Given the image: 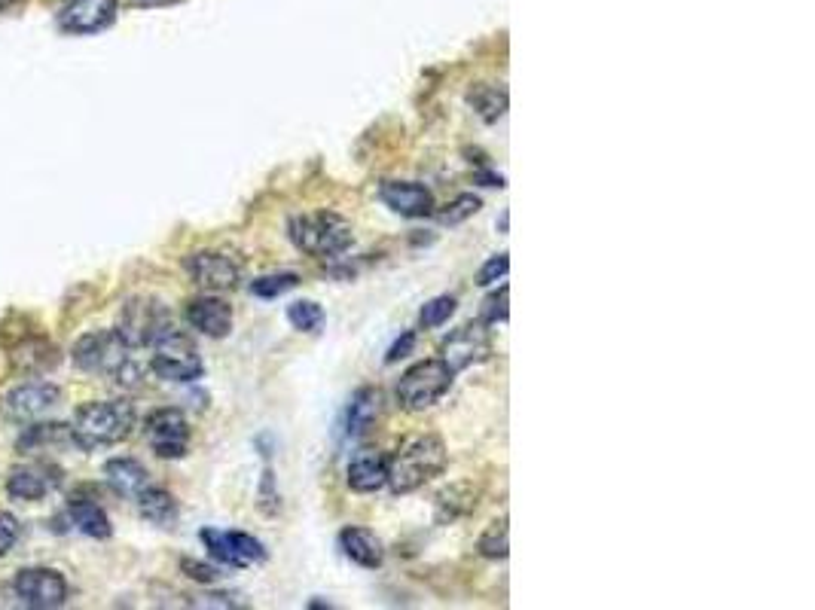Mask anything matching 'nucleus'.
Returning <instances> with one entry per match:
<instances>
[{
    "label": "nucleus",
    "instance_id": "nucleus-26",
    "mask_svg": "<svg viewBox=\"0 0 815 610\" xmlns=\"http://www.w3.org/2000/svg\"><path fill=\"white\" fill-rule=\"evenodd\" d=\"M13 366L25 373H43L49 366H55V348L46 339H28L16 354H13Z\"/></svg>",
    "mask_w": 815,
    "mask_h": 610
},
{
    "label": "nucleus",
    "instance_id": "nucleus-27",
    "mask_svg": "<svg viewBox=\"0 0 815 610\" xmlns=\"http://www.w3.org/2000/svg\"><path fill=\"white\" fill-rule=\"evenodd\" d=\"M477 549H480V556H486V559H507L510 556V528H507V519L492 522L480 534Z\"/></svg>",
    "mask_w": 815,
    "mask_h": 610
},
{
    "label": "nucleus",
    "instance_id": "nucleus-38",
    "mask_svg": "<svg viewBox=\"0 0 815 610\" xmlns=\"http://www.w3.org/2000/svg\"><path fill=\"white\" fill-rule=\"evenodd\" d=\"M16 4V0H0V10H10Z\"/></svg>",
    "mask_w": 815,
    "mask_h": 610
},
{
    "label": "nucleus",
    "instance_id": "nucleus-14",
    "mask_svg": "<svg viewBox=\"0 0 815 610\" xmlns=\"http://www.w3.org/2000/svg\"><path fill=\"white\" fill-rule=\"evenodd\" d=\"M58 400H62V391H58L52 382H25L4 397V412H7V418L28 424V421H37L40 415H46L49 409H55Z\"/></svg>",
    "mask_w": 815,
    "mask_h": 610
},
{
    "label": "nucleus",
    "instance_id": "nucleus-11",
    "mask_svg": "<svg viewBox=\"0 0 815 610\" xmlns=\"http://www.w3.org/2000/svg\"><path fill=\"white\" fill-rule=\"evenodd\" d=\"M184 269L193 278V284L202 287L205 293L236 290L242 281V263L229 254H220V251H199L184 260Z\"/></svg>",
    "mask_w": 815,
    "mask_h": 610
},
{
    "label": "nucleus",
    "instance_id": "nucleus-20",
    "mask_svg": "<svg viewBox=\"0 0 815 610\" xmlns=\"http://www.w3.org/2000/svg\"><path fill=\"white\" fill-rule=\"evenodd\" d=\"M104 479H107V485L113 488L116 495H120V498H132V501L150 485L147 467L141 461H135V458H113V461H107L104 464Z\"/></svg>",
    "mask_w": 815,
    "mask_h": 610
},
{
    "label": "nucleus",
    "instance_id": "nucleus-9",
    "mask_svg": "<svg viewBox=\"0 0 815 610\" xmlns=\"http://www.w3.org/2000/svg\"><path fill=\"white\" fill-rule=\"evenodd\" d=\"M171 324H174V318L159 299H144L141 296V299H129L123 305L120 327H116V333H120L132 348H144Z\"/></svg>",
    "mask_w": 815,
    "mask_h": 610
},
{
    "label": "nucleus",
    "instance_id": "nucleus-37",
    "mask_svg": "<svg viewBox=\"0 0 815 610\" xmlns=\"http://www.w3.org/2000/svg\"><path fill=\"white\" fill-rule=\"evenodd\" d=\"M138 7H174L181 4V0H135Z\"/></svg>",
    "mask_w": 815,
    "mask_h": 610
},
{
    "label": "nucleus",
    "instance_id": "nucleus-28",
    "mask_svg": "<svg viewBox=\"0 0 815 610\" xmlns=\"http://www.w3.org/2000/svg\"><path fill=\"white\" fill-rule=\"evenodd\" d=\"M287 321L300 333H318L324 327V309L312 299H300L287 309Z\"/></svg>",
    "mask_w": 815,
    "mask_h": 610
},
{
    "label": "nucleus",
    "instance_id": "nucleus-5",
    "mask_svg": "<svg viewBox=\"0 0 815 610\" xmlns=\"http://www.w3.org/2000/svg\"><path fill=\"white\" fill-rule=\"evenodd\" d=\"M150 370L165 379V382H196L205 373V363L199 357L196 342L178 330V327H165L153 342H150Z\"/></svg>",
    "mask_w": 815,
    "mask_h": 610
},
{
    "label": "nucleus",
    "instance_id": "nucleus-3",
    "mask_svg": "<svg viewBox=\"0 0 815 610\" xmlns=\"http://www.w3.org/2000/svg\"><path fill=\"white\" fill-rule=\"evenodd\" d=\"M135 406L129 400H95L77 409L74 415V443L86 452L107 449L123 443L135 427Z\"/></svg>",
    "mask_w": 815,
    "mask_h": 610
},
{
    "label": "nucleus",
    "instance_id": "nucleus-8",
    "mask_svg": "<svg viewBox=\"0 0 815 610\" xmlns=\"http://www.w3.org/2000/svg\"><path fill=\"white\" fill-rule=\"evenodd\" d=\"M199 540L205 543L208 556L226 568H254L266 562V546L245 531H220V528H202Z\"/></svg>",
    "mask_w": 815,
    "mask_h": 610
},
{
    "label": "nucleus",
    "instance_id": "nucleus-30",
    "mask_svg": "<svg viewBox=\"0 0 815 610\" xmlns=\"http://www.w3.org/2000/svg\"><path fill=\"white\" fill-rule=\"evenodd\" d=\"M300 284V275L294 272H278V275H263L257 281H251V293L260 299H278L284 293H290Z\"/></svg>",
    "mask_w": 815,
    "mask_h": 610
},
{
    "label": "nucleus",
    "instance_id": "nucleus-32",
    "mask_svg": "<svg viewBox=\"0 0 815 610\" xmlns=\"http://www.w3.org/2000/svg\"><path fill=\"white\" fill-rule=\"evenodd\" d=\"M507 302H510V290H507V287L489 293L486 302H483V321H486V324H504L507 315H510V305H507Z\"/></svg>",
    "mask_w": 815,
    "mask_h": 610
},
{
    "label": "nucleus",
    "instance_id": "nucleus-16",
    "mask_svg": "<svg viewBox=\"0 0 815 610\" xmlns=\"http://www.w3.org/2000/svg\"><path fill=\"white\" fill-rule=\"evenodd\" d=\"M187 324L208 339H223L232 330V309L217 296H196L187 305Z\"/></svg>",
    "mask_w": 815,
    "mask_h": 610
},
{
    "label": "nucleus",
    "instance_id": "nucleus-17",
    "mask_svg": "<svg viewBox=\"0 0 815 610\" xmlns=\"http://www.w3.org/2000/svg\"><path fill=\"white\" fill-rule=\"evenodd\" d=\"M388 485V455L376 449H361L348 461V488L358 495H373Z\"/></svg>",
    "mask_w": 815,
    "mask_h": 610
},
{
    "label": "nucleus",
    "instance_id": "nucleus-7",
    "mask_svg": "<svg viewBox=\"0 0 815 610\" xmlns=\"http://www.w3.org/2000/svg\"><path fill=\"white\" fill-rule=\"evenodd\" d=\"M492 354H495V342H492V330H489L486 321L461 324L440 345V360L449 366L452 373H461V370H468V366L486 363Z\"/></svg>",
    "mask_w": 815,
    "mask_h": 610
},
{
    "label": "nucleus",
    "instance_id": "nucleus-2",
    "mask_svg": "<svg viewBox=\"0 0 815 610\" xmlns=\"http://www.w3.org/2000/svg\"><path fill=\"white\" fill-rule=\"evenodd\" d=\"M449 464L446 443L437 434H419L406 440L388 458V488L394 495H410L440 476Z\"/></svg>",
    "mask_w": 815,
    "mask_h": 610
},
{
    "label": "nucleus",
    "instance_id": "nucleus-15",
    "mask_svg": "<svg viewBox=\"0 0 815 610\" xmlns=\"http://www.w3.org/2000/svg\"><path fill=\"white\" fill-rule=\"evenodd\" d=\"M116 22V0H71V4L58 13V28L65 34H98Z\"/></svg>",
    "mask_w": 815,
    "mask_h": 610
},
{
    "label": "nucleus",
    "instance_id": "nucleus-24",
    "mask_svg": "<svg viewBox=\"0 0 815 610\" xmlns=\"http://www.w3.org/2000/svg\"><path fill=\"white\" fill-rule=\"evenodd\" d=\"M68 516H71L74 528L83 531L86 537L107 540L110 531H113L107 513H104L95 501H89V498H71V501H68Z\"/></svg>",
    "mask_w": 815,
    "mask_h": 610
},
{
    "label": "nucleus",
    "instance_id": "nucleus-29",
    "mask_svg": "<svg viewBox=\"0 0 815 610\" xmlns=\"http://www.w3.org/2000/svg\"><path fill=\"white\" fill-rule=\"evenodd\" d=\"M480 208H483V202L474 193H461V196H455L449 205H443L437 211V223L440 226H461L464 220H471Z\"/></svg>",
    "mask_w": 815,
    "mask_h": 610
},
{
    "label": "nucleus",
    "instance_id": "nucleus-31",
    "mask_svg": "<svg viewBox=\"0 0 815 610\" xmlns=\"http://www.w3.org/2000/svg\"><path fill=\"white\" fill-rule=\"evenodd\" d=\"M455 305H458L455 296H437V299L425 302V309H422V315H419L422 327H425V330L443 327V324L455 315Z\"/></svg>",
    "mask_w": 815,
    "mask_h": 610
},
{
    "label": "nucleus",
    "instance_id": "nucleus-19",
    "mask_svg": "<svg viewBox=\"0 0 815 610\" xmlns=\"http://www.w3.org/2000/svg\"><path fill=\"white\" fill-rule=\"evenodd\" d=\"M339 549L348 562H355L361 568H379L385 562V546L370 528H342L339 531Z\"/></svg>",
    "mask_w": 815,
    "mask_h": 610
},
{
    "label": "nucleus",
    "instance_id": "nucleus-4",
    "mask_svg": "<svg viewBox=\"0 0 815 610\" xmlns=\"http://www.w3.org/2000/svg\"><path fill=\"white\" fill-rule=\"evenodd\" d=\"M287 235L294 241V248L309 254V257H339L352 248L355 229L345 217L333 211H318V214H297L287 223Z\"/></svg>",
    "mask_w": 815,
    "mask_h": 610
},
{
    "label": "nucleus",
    "instance_id": "nucleus-22",
    "mask_svg": "<svg viewBox=\"0 0 815 610\" xmlns=\"http://www.w3.org/2000/svg\"><path fill=\"white\" fill-rule=\"evenodd\" d=\"M135 501H138L141 516L147 522L159 525V528H171L174 522H178V501H174V495L168 492V488L147 485Z\"/></svg>",
    "mask_w": 815,
    "mask_h": 610
},
{
    "label": "nucleus",
    "instance_id": "nucleus-34",
    "mask_svg": "<svg viewBox=\"0 0 815 610\" xmlns=\"http://www.w3.org/2000/svg\"><path fill=\"white\" fill-rule=\"evenodd\" d=\"M19 537V522L10 513H0V556H7Z\"/></svg>",
    "mask_w": 815,
    "mask_h": 610
},
{
    "label": "nucleus",
    "instance_id": "nucleus-33",
    "mask_svg": "<svg viewBox=\"0 0 815 610\" xmlns=\"http://www.w3.org/2000/svg\"><path fill=\"white\" fill-rule=\"evenodd\" d=\"M507 269H510V260H507V254H495L480 272H477V284L480 287H489V284H495L498 278H504L507 275Z\"/></svg>",
    "mask_w": 815,
    "mask_h": 610
},
{
    "label": "nucleus",
    "instance_id": "nucleus-6",
    "mask_svg": "<svg viewBox=\"0 0 815 610\" xmlns=\"http://www.w3.org/2000/svg\"><path fill=\"white\" fill-rule=\"evenodd\" d=\"M455 373L440 360V357H428L413 363L397 382V403L406 412H425L434 403H440L449 388H452Z\"/></svg>",
    "mask_w": 815,
    "mask_h": 610
},
{
    "label": "nucleus",
    "instance_id": "nucleus-13",
    "mask_svg": "<svg viewBox=\"0 0 815 610\" xmlns=\"http://www.w3.org/2000/svg\"><path fill=\"white\" fill-rule=\"evenodd\" d=\"M379 199L385 208H391L394 214L406 217V220H422L434 214V193L425 187V183L416 180H382L379 187Z\"/></svg>",
    "mask_w": 815,
    "mask_h": 610
},
{
    "label": "nucleus",
    "instance_id": "nucleus-23",
    "mask_svg": "<svg viewBox=\"0 0 815 610\" xmlns=\"http://www.w3.org/2000/svg\"><path fill=\"white\" fill-rule=\"evenodd\" d=\"M382 409V394L376 388H361L352 403H348V412H345V434L348 437H361L367 427L376 421Z\"/></svg>",
    "mask_w": 815,
    "mask_h": 610
},
{
    "label": "nucleus",
    "instance_id": "nucleus-10",
    "mask_svg": "<svg viewBox=\"0 0 815 610\" xmlns=\"http://www.w3.org/2000/svg\"><path fill=\"white\" fill-rule=\"evenodd\" d=\"M144 434L150 449L159 458H184L190 449V424L181 409H156L144 421Z\"/></svg>",
    "mask_w": 815,
    "mask_h": 610
},
{
    "label": "nucleus",
    "instance_id": "nucleus-35",
    "mask_svg": "<svg viewBox=\"0 0 815 610\" xmlns=\"http://www.w3.org/2000/svg\"><path fill=\"white\" fill-rule=\"evenodd\" d=\"M181 568L187 571V577H193V580H199V583H217V577H220L217 568L202 565V562H193V559H184Z\"/></svg>",
    "mask_w": 815,
    "mask_h": 610
},
{
    "label": "nucleus",
    "instance_id": "nucleus-12",
    "mask_svg": "<svg viewBox=\"0 0 815 610\" xmlns=\"http://www.w3.org/2000/svg\"><path fill=\"white\" fill-rule=\"evenodd\" d=\"M13 592L28 607H62L68 598V580L49 568H25L13 580Z\"/></svg>",
    "mask_w": 815,
    "mask_h": 610
},
{
    "label": "nucleus",
    "instance_id": "nucleus-21",
    "mask_svg": "<svg viewBox=\"0 0 815 610\" xmlns=\"http://www.w3.org/2000/svg\"><path fill=\"white\" fill-rule=\"evenodd\" d=\"M65 446H77L74 434L68 424H34L19 437L16 449L25 455H37V452H49V449H65Z\"/></svg>",
    "mask_w": 815,
    "mask_h": 610
},
{
    "label": "nucleus",
    "instance_id": "nucleus-36",
    "mask_svg": "<svg viewBox=\"0 0 815 610\" xmlns=\"http://www.w3.org/2000/svg\"><path fill=\"white\" fill-rule=\"evenodd\" d=\"M416 348V333H403V339H397L394 345H391V351H388V357H385V363H397L400 357H406Z\"/></svg>",
    "mask_w": 815,
    "mask_h": 610
},
{
    "label": "nucleus",
    "instance_id": "nucleus-18",
    "mask_svg": "<svg viewBox=\"0 0 815 610\" xmlns=\"http://www.w3.org/2000/svg\"><path fill=\"white\" fill-rule=\"evenodd\" d=\"M62 482L55 470H49V464H28V467H16L10 473L7 492L16 501H40L43 495H49L52 488Z\"/></svg>",
    "mask_w": 815,
    "mask_h": 610
},
{
    "label": "nucleus",
    "instance_id": "nucleus-25",
    "mask_svg": "<svg viewBox=\"0 0 815 610\" xmlns=\"http://www.w3.org/2000/svg\"><path fill=\"white\" fill-rule=\"evenodd\" d=\"M468 104L477 110V116L483 119V122H498L504 113H507V104H510V98H507V92L501 89V86H492V83H477V86H471V92H468Z\"/></svg>",
    "mask_w": 815,
    "mask_h": 610
},
{
    "label": "nucleus",
    "instance_id": "nucleus-1",
    "mask_svg": "<svg viewBox=\"0 0 815 610\" xmlns=\"http://www.w3.org/2000/svg\"><path fill=\"white\" fill-rule=\"evenodd\" d=\"M132 351L135 348L116 330H98V333H86L74 345V363L83 373L107 376L123 388H138L141 376H144V366L135 360Z\"/></svg>",
    "mask_w": 815,
    "mask_h": 610
}]
</instances>
